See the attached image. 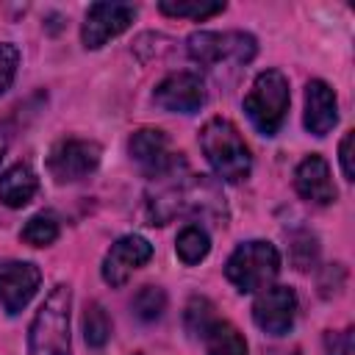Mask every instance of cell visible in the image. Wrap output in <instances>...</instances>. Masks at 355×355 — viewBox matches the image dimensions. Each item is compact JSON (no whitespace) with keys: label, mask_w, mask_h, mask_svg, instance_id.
I'll use <instances>...</instances> for the list:
<instances>
[{"label":"cell","mask_w":355,"mask_h":355,"mask_svg":"<svg viewBox=\"0 0 355 355\" xmlns=\"http://www.w3.org/2000/svg\"><path fill=\"white\" fill-rule=\"evenodd\" d=\"M200 147H202L208 164L214 166V172L222 180L241 183V180L250 178L252 155H250V147L241 139L239 128L230 119H225V116L208 119L200 130Z\"/></svg>","instance_id":"obj_1"},{"label":"cell","mask_w":355,"mask_h":355,"mask_svg":"<svg viewBox=\"0 0 355 355\" xmlns=\"http://www.w3.org/2000/svg\"><path fill=\"white\" fill-rule=\"evenodd\" d=\"M69 311H72V288L67 283H55L31 322V333H28L31 355H72Z\"/></svg>","instance_id":"obj_2"},{"label":"cell","mask_w":355,"mask_h":355,"mask_svg":"<svg viewBox=\"0 0 355 355\" xmlns=\"http://www.w3.org/2000/svg\"><path fill=\"white\" fill-rule=\"evenodd\" d=\"M288 103H291V94H288L286 75L280 69H263L255 75L244 97V111L258 133L275 136L288 114Z\"/></svg>","instance_id":"obj_3"},{"label":"cell","mask_w":355,"mask_h":355,"mask_svg":"<svg viewBox=\"0 0 355 355\" xmlns=\"http://www.w3.org/2000/svg\"><path fill=\"white\" fill-rule=\"evenodd\" d=\"M277 272H280V252L275 244L261 241V239L239 244L225 263V277L241 294L266 288L277 277Z\"/></svg>","instance_id":"obj_4"},{"label":"cell","mask_w":355,"mask_h":355,"mask_svg":"<svg viewBox=\"0 0 355 355\" xmlns=\"http://www.w3.org/2000/svg\"><path fill=\"white\" fill-rule=\"evenodd\" d=\"M186 50L202 67H216L222 61L247 64L255 58L258 42H255V36H250L244 31H225V33L197 31L186 39Z\"/></svg>","instance_id":"obj_5"},{"label":"cell","mask_w":355,"mask_h":355,"mask_svg":"<svg viewBox=\"0 0 355 355\" xmlns=\"http://www.w3.org/2000/svg\"><path fill=\"white\" fill-rule=\"evenodd\" d=\"M100 164V144L89 139H61L47 155V169L55 183H75L89 178Z\"/></svg>","instance_id":"obj_6"},{"label":"cell","mask_w":355,"mask_h":355,"mask_svg":"<svg viewBox=\"0 0 355 355\" xmlns=\"http://www.w3.org/2000/svg\"><path fill=\"white\" fill-rule=\"evenodd\" d=\"M128 153L139 164V169L153 180L169 175L172 169H178L183 164L180 153L172 150L166 133L158 128H139L128 141Z\"/></svg>","instance_id":"obj_7"},{"label":"cell","mask_w":355,"mask_h":355,"mask_svg":"<svg viewBox=\"0 0 355 355\" xmlns=\"http://www.w3.org/2000/svg\"><path fill=\"white\" fill-rule=\"evenodd\" d=\"M133 19H136V6L130 3H92L86 8V19L80 28L83 47L86 50L103 47L108 39L128 31Z\"/></svg>","instance_id":"obj_8"},{"label":"cell","mask_w":355,"mask_h":355,"mask_svg":"<svg viewBox=\"0 0 355 355\" xmlns=\"http://www.w3.org/2000/svg\"><path fill=\"white\" fill-rule=\"evenodd\" d=\"M42 272L31 261H0V308L17 316L39 291Z\"/></svg>","instance_id":"obj_9"},{"label":"cell","mask_w":355,"mask_h":355,"mask_svg":"<svg viewBox=\"0 0 355 355\" xmlns=\"http://www.w3.org/2000/svg\"><path fill=\"white\" fill-rule=\"evenodd\" d=\"M294 316H297V294L288 286H266L252 302V319L269 336L288 333Z\"/></svg>","instance_id":"obj_10"},{"label":"cell","mask_w":355,"mask_h":355,"mask_svg":"<svg viewBox=\"0 0 355 355\" xmlns=\"http://www.w3.org/2000/svg\"><path fill=\"white\" fill-rule=\"evenodd\" d=\"M153 100L164 111H172V114H194L205 103V83L194 72H172V75H166L155 86Z\"/></svg>","instance_id":"obj_11"},{"label":"cell","mask_w":355,"mask_h":355,"mask_svg":"<svg viewBox=\"0 0 355 355\" xmlns=\"http://www.w3.org/2000/svg\"><path fill=\"white\" fill-rule=\"evenodd\" d=\"M150 258H153V244L144 236H136V233L122 236V239H116L111 244V250L103 258V269H100L103 272V280L108 286L119 288V286H125V280L130 277V272L139 269V266H144Z\"/></svg>","instance_id":"obj_12"},{"label":"cell","mask_w":355,"mask_h":355,"mask_svg":"<svg viewBox=\"0 0 355 355\" xmlns=\"http://www.w3.org/2000/svg\"><path fill=\"white\" fill-rule=\"evenodd\" d=\"M294 189L300 191V197H305L308 202H316V205H330L338 197V191L333 186V178H330V166L316 153L305 155L297 164V169H294Z\"/></svg>","instance_id":"obj_13"},{"label":"cell","mask_w":355,"mask_h":355,"mask_svg":"<svg viewBox=\"0 0 355 355\" xmlns=\"http://www.w3.org/2000/svg\"><path fill=\"white\" fill-rule=\"evenodd\" d=\"M305 130L313 136H327L338 122L336 92L324 80H308L305 86Z\"/></svg>","instance_id":"obj_14"},{"label":"cell","mask_w":355,"mask_h":355,"mask_svg":"<svg viewBox=\"0 0 355 355\" xmlns=\"http://www.w3.org/2000/svg\"><path fill=\"white\" fill-rule=\"evenodd\" d=\"M39 189V178L31 169V164H14L0 175V202L8 208H22L33 200Z\"/></svg>","instance_id":"obj_15"},{"label":"cell","mask_w":355,"mask_h":355,"mask_svg":"<svg viewBox=\"0 0 355 355\" xmlns=\"http://www.w3.org/2000/svg\"><path fill=\"white\" fill-rule=\"evenodd\" d=\"M205 344H208V355H247L244 336L230 322L222 319H216L214 327L205 333Z\"/></svg>","instance_id":"obj_16"},{"label":"cell","mask_w":355,"mask_h":355,"mask_svg":"<svg viewBox=\"0 0 355 355\" xmlns=\"http://www.w3.org/2000/svg\"><path fill=\"white\" fill-rule=\"evenodd\" d=\"M175 250H178V258H180L186 266H194V263H200V261L208 255L211 239H208V233H205L200 225H186V227L178 233V239H175Z\"/></svg>","instance_id":"obj_17"},{"label":"cell","mask_w":355,"mask_h":355,"mask_svg":"<svg viewBox=\"0 0 355 355\" xmlns=\"http://www.w3.org/2000/svg\"><path fill=\"white\" fill-rule=\"evenodd\" d=\"M83 338L89 347H103L111 338V319L100 302H89L83 311Z\"/></svg>","instance_id":"obj_18"},{"label":"cell","mask_w":355,"mask_h":355,"mask_svg":"<svg viewBox=\"0 0 355 355\" xmlns=\"http://www.w3.org/2000/svg\"><path fill=\"white\" fill-rule=\"evenodd\" d=\"M19 239L31 247H50L55 239H58V222L50 216V214H36L25 222Z\"/></svg>","instance_id":"obj_19"},{"label":"cell","mask_w":355,"mask_h":355,"mask_svg":"<svg viewBox=\"0 0 355 355\" xmlns=\"http://www.w3.org/2000/svg\"><path fill=\"white\" fill-rule=\"evenodd\" d=\"M164 311H166V294H164V288L144 286V288L136 291V297H133V313L141 322H155V319H161Z\"/></svg>","instance_id":"obj_20"},{"label":"cell","mask_w":355,"mask_h":355,"mask_svg":"<svg viewBox=\"0 0 355 355\" xmlns=\"http://www.w3.org/2000/svg\"><path fill=\"white\" fill-rule=\"evenodd\" d=\"M158 11L166 17H189V19H208L214 14L225 11V3H205V0H194V3H158Z\"/></svg>","instance_id":"obj_21"},{"label":"cell","mask_w":355,"mask_h":355,"mask_svg":"<svg viewBox=\"0 0 355 355\" xmlns=\"http://www.w3.org/2000/svg\"><path fill=\"white\" fill-rule=\"evenodd\" d=\"M214 322H216L214 305L205 297H191V302L186 305V327H189V333L205 338V333L214 327Z\"/></svg>","instance_id":"obj_22"},{"label":"cell","mask_w":355,"mask_h":355,"mask_svg":"<svg viewBox=\"0 0 355 355\" xmlns=\"http://www.w3.org/2000/svg\"><path fill=\"white\" fill-rule=\"evenodd\" d=\"M19 67V50L11 42H0V94L14 83Z\"/></svg>","instance_id":"obj_23"},{"label":"cell","mask_w":355,"mask_h":355,"mask_svg":"<svg viewBox=\"0 0 355 355\" xmlns=\"http://www.w3.org/2000/svg\"><path fill=\"white\" fill-rule=\"evenodd\" d=\"M316 252H319L316 239H313V236H308V233H302V236H300V239H294V244H291V258H294L297 269H302V272L313 266Z\"/></svg>","instance_id":"obj_24"},{"label":"cell","mask_w":355,"mask_h":355,"mask_svg":"<svg viewBox=\"0 0 355 355\" xmlns=\"http://www.w3.org/2000/svg\"><path fill=\"white\" fill-rule=\"evenodd\" d=\"M324 349L327 355H355V344H352V327H344L338 333H324Z\"/></svg>","instance_id":"obj_25"},{"label":"cell","mask_w":355,"mask_h":355,"mask_svg":"<svg viewBox=\"0 0 355 355\" xmlns=\"http://www.w3.org/2000/svg\"><path fill=\"white\" fill-rule=\"evenodd\" d=\"M352 139L355 133H344L341 144H338V158H341V169H344V178L347 180H355V166H352Z\"/></svg>","instance_id":"obj_26"},{"label":"cell","mask_w":355,"mask_h":355,"mask_svg":"<svg viewBox=\"0 0 355 355\" xmlns=\"http://www.w3.org/2000/svg\"><path fill=\"white\" fill-rule=\"evenodd\" d=\"M6 147H8V133H6V128L0 125V158L6 155Z\"/></svg>","instance_id":"obj_27"},{"label":"cell","mask_w":355,"mask_h":355,"mask_svg":"<svg viewBox=\"0 0 355 355\" xmlns=\"http://www.w3.org/2000/svg\"><path fill=\"white\" fill-rule=\"evenodd\" d=\"M272 355H288V352H272Z\"/></svg>","instance_id":"obj_28"}]
</instances>
